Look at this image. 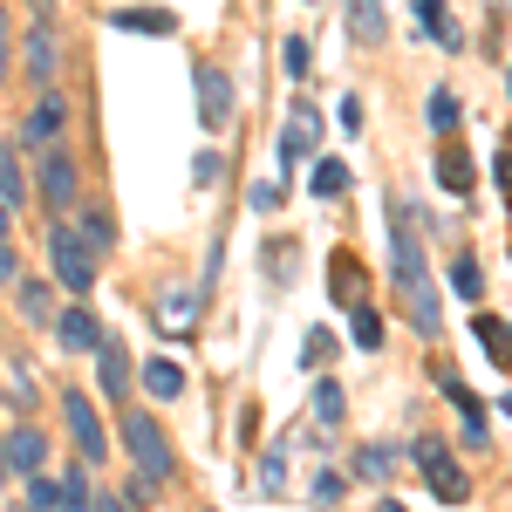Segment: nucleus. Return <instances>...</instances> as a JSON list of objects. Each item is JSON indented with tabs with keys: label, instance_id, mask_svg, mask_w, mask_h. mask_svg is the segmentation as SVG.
Here are the masks:
<instances>
[{
	"label": "nucleus",
	"instance_id": "obj_1",
	"mask_svg": "<svg viewBox=\"0 0 512 512\" xmlns=\"http://www.w3.org/2000/svg\"><path fill=\"white\" fill-rule=\"evenodd\" d=\"M390 267H396V294L410 308V328L437 342L444 335V308H437V287H431V267H424V239H417V212H396L390 219Z\"/></svg>",
	"mask_w": 512,
	"mask_h": 512
},
{
	"label": "nucleus",
	"instance_id": "obj_2",
	"mask_svg": "<svg viewBox=\"0 0 512 512\" xmlns=\"http://www.w3.org/2000/svg\"><path fill=\"white\" fill-rule=\"evenodd\" d=\"M123 444H130V458H137V478L144 485H164L171 478V444H164V431H158V417H123Z\"/></svg>",
	"mask_w": 512,
	"mask_h": 512
},
{
	"label": "nucleus",
	"instance_id": "obj_3",
	"mask_svg": "<svg viewBox=\"0 0 512 512\" xmlns=\"http://www.w3.org/2000/svg\"><path fill=\"white\" fill-rule=\"evenodd\" d=\"M48 260H55V280H62L69 294H89V287H96V253L82 246L76 226H55V233H48Z\"/></svg>",
	"mask_w": 512,
	"mask_h": 512
},
{
	"label": "nucleus",
	"instance_id": "obj_4",
	"mask_svg": "<svg viewBox=\"0 0 512 512\" xmlns=\"http://www.w3.org/2000/svg\"><path fill=\"white\" fill-rule=\"evenodd\" d=\"M417 472L431 478V492L444 499V506H465L472 499V478H465V465L437 444V437H417Z\"/></svg>",
	"mask_w": 512,
	"mask_h": 512
},
{
	"label": "nucleus",
	"instance_id": "obj_5",
	"mask_svg": "<svg viewBox=\"0 0 512 512\" xmlns=\"http://www.w3.org/2000/svg\"><path fill=\"white\" fill-rule=\"evenodd\" d=\"M62 417H69V437H76V451L89 458V465H103V458H110V431H103L96 403H89L82 390H69V396H62Z\"/></svg>",
	"mask_w": 512,
	"mask_h": 512
},
{
	"label": "nucleus",
	"instance_id": "obj_6",
	"mask_svg": "<svg viewBox=\"0 0 512 512\" xmlns=\"http://www.w3.org/2000/svg\"><path fill=\"white\" fill-rule=\"evenodd\" d=\"M35 7V35H28V76L55 82V0H28Z\"/></svg>",
	"mask_w": 512,
	"mask_h": 512
},
{
	"label": "nucleus",
	"instance_id": "obj_7",
	"mask_svg": "<svg viewBox=\"0 0 512 512\" xmlns=\"http://www.w3.org/2000/svg\"><path fill=\"white\" fill-rule=\"evenodd\" d=\"M198 117L212 123H233V76L226 69H198Z\"/></svg>",
	"mask_w": 512,
	"mask_h": 512
},
{
	"label": "nucleus",
	"instance_id": "obj_8",
	"mask_svg": "<svg viewBox=\"0 0 512 512\" xmlns=\"http://www.w3.org/2000/svg\"><path fill=\"white\" fill-rule=\"evenodd\" d=\"M41 198H48V212H69V198H76V158L69 151L41 158Z\"/></svg>",
	"mask_w": 512,
	"mask_h": 512
},
{
	"label": "nucleus",
	"instance_id": "obj_9",
	"mask_svg": "<svg viewBox=\"0 0 512 512\" xmlns=\"http://www.w3.org/2000/svg\"><path fill=\"white\" fill-rule=\"evenodd\" d=\"M315 144H321V117L308 110V103H294V110H287V130H280V164L308 158Z\"/></svg>",
	"mask_w": 512,
	"mask_h": 512
},
{
	"label": "nucleus",
	"instance_id": "obj_10",
	"mask_svg": "<svg viewBox=\"0 0 512 512\" xmlns=\"http://www.w3.org/2000/svg\"><path fill=\"white\" fill-rule=\"evenodd\" d=\"M55 342L69 355H96V342H103V328H96V315H82V308H69V315H55Z\"/></svg>",
	"mask_w": 512,
	"mask_h": 512
},
{
	"label": "nucleus",
	"instance_id": "obj_11",
	"mask_svg": "<svg viewBox=\"0 0 512 512\" xmlns=\"http://www.w3.org/2000/svg\"><path fill=\"white\" fill-rule=\"evenodd\" d=\"M0 458H7V465H14V472H21V478H35L41 465H48V437H41V431H28V424H21V431L7 437V451H0Z\"/></svg>",
	"mask_w": 512,
	"mask_h": 512
},
{
	"label": "nucleus",
	"instance_id": "obj_12",
	"mask_svg": "<svg viewBox=\"0 0 512 512\" xmlns=\"http://www.w3.org/2000/svg\"><path fill=\"white\" fill-rule=\"evenodd\" d=\"M417 21H424V35L437 41V48H458V21H451V14H444V0H417Z\"/></svg>",
	"mask_w": 512,
	"mask_h": 512
},
{
	"label": "nucleus",
	"instance_id": "obj_13",
	"mask_svg": "<svg viewBox=\"0 0 512 512\" xmlns=\"http://www.w3.org/2000/svg\"><path fill=\"white\" fill-rule=\"evenodd\" d=\"M328 294L349 301V308H362V267H355L349 253H335V267H328Z\"/></svg>",
	"mask_w": 512,
	"mask_h": 512
},
{
	"label": "nucleus",
	"instance_id": "obj_14",
	"mask_svg": "<svg viewBox=\"0 0 512 512\" xmlns=\"http://www.w3.org/2000/svg\"><path fill=\"white\" fill-rule=\"evenodd\" d=\"M96 362H103V390H110V396L130 390V355H123L117 342H96Z\"/></svg>",
	"mask_w": 512,
	"mask_h": 512
},
{
	"label": "nucleus",
	"instance_id": "obj_15",
	"mask_svg": "<svg viewBox=\"0 0 512 512\" xmlns=\"http://www.w3.org/2000/svg\"><path fill=\"white\" fill-rule=\"evenodd\" d=\"M110 28H130V35H164V28H171V14H158V7H117V14H110Z\"/></svg>",
	"mask_w": 512,
	"mask_h": 512
},
{
	"label": "nucleus",
	"instance_id": "obj_16",
	"mask_svg": "<svg viewBox=\"0 0 512 512\" xmlns=\"http://www.w3.org/2000/svg\"><path fill=\"white\" fill-rule=\"evenodd\" d=\"M349 35L355 41H383V0H349Z\"/></svg>",
	"mask_w": 512,
	"mask_h": 512
},
{
	"label": "nucleus",
	"instance_id": "obj_17",
	"mask_svg": "<svg viewBox=\"0 0 512 512\" xmlns=\"http://www.w3.org/2000/svg\"><path fill=\"white\" fill-rule=\"evenodd\" d=\"M55 130H62V103H55V96H41V103H35V117H28V130H21V137H28V144H55Z\"/></svg>",
	"mask_w": 512,
	"mask_h": 512
},
{
	"label": "nucleus",
	"instance_id": "obj_18",
	"mask_svg": "<svg viewBox=\"0 0 512 512\" xmlns=\"http://www.w3.org/2000/svg\"><path fill=\"white\" fill-rule=\"evenodd\" d=\"M144 390L158 396V403H171V396L185 390V369H178V362H151V369H144Z\"/></svg>",
	"mask_w": 512,
	"mask_h": 512
},
{
	"label": "nucleus",
	"instance_id": "obj_19",
	"mask_svg": "<svg viewBox=\"0 0 512 512\" xmlns=\"http://www.w3.org/2000/svg\"><path fill=\"white\" fill-rule=\"evenodd\" d=\"M478 342H485V355H492L499 369H506V362H512V328H506V321L478 315Z\"/></svg>",
	"mask_w": 512,
	"mask_h": 512
},
{
	"label": "nucleus",
	"instance_id": "obj_20",
	"mask_svg": "<svg viewBox=\"0 0 512 512\" xmlns=\"http://www.w3.org/2000/svg\"><path fill=\"white\" fill-rule=\"evenodd\" d=\"M437 185H444V192H472V164H465V151H444V158H437Z\"/></svg>",
	"mask_w": 512,
	"mask_h": 512
},
{
	"label": "nucleus",
	"instance_id": "obj_21",
	"mask_svg": "<svg viewBox=\"0 0 512 512\" xmlns=\"http://www.w3.org/2000/svg\"><path fill=\"white\" fill-rule=\"evenodd\" d=\"M431 130H437V137L458 130V96H451V89H431Z\"/></svg>",
	"mask_w": 512,
	"mask_h": 512
},
{
	"label": "nucleus",
	"instance_id": "obj_22",
	"mask_svg": "<svg viewBox=\"0 0 512 512\" xmlns=\"http://www.w3.org/2000/svg\"><path fill=\"white\" fill-rule=\"evenodd\" d=\"M192 294H171V301H164V335H185V321H192Z\"/></svg>",
	"mask_w": 512,
	"mask_h": 512
},
{
	"label": "nucleus",
	"instance_id": "obj_23",
	"mask_svg": "<svg viewBox=\"0 0 512 512\" xmlns=\"http://www.w3.org/2000/svg\"><path fill=\"white\" fill-rule=\"evenodd\" d=\"M355 349H383V321L369 308H355Z\"/></svg>",
	"mask_w": 512,
	"mask_h": 512
},
{
	"label": "nucleus",
	"instance_id": "obj_24",
	"mask_svg": "<svg viewBox=\"0 0 512 512\" xmlns=\"http://www.w3.org/2000/svg\"><path fill=\"white\" fill-rule=\"evenodd\" d=\"M21 274V260H14V226H7V205H0V280Z\"/></svg>",
	"mask_w": 512,
	"mask_h": 512
},
{
	"label": "nucleus",
	"instance_id": "obj_25",
	"mask_svg": "<svg viewBox=\"0 0 512 512\" xmlns=\"http://www.w3.org/2000/svg\"><path fill=\"white\" fill-rule=\"evenodd\" d=\"M315 192H321V198L349 192V164H321V171H315Z\"/></svg>",
	"mask_w": 512,
	"mask_h": 512
},
{
	"label": "nucleus",
	"instance_id": "obj_26",
	"mask_svg": "<svg viewBox=\"0 0 512 512\" xmlns=\"http://www.w3.org/2000/svg\"><path fill=\"white\" fill-rule=\"evenodd\" d=\"M82 246H89V253H96V246H110V219H103V212H82Z\"/></svg>",
	"mask_w": 512,
	"mask_h": 512
},
{
	"label": "nucleus",
	"instance_id": "obj_27",
	"mask_svg": "<svg viewBox=\"0 0 512 512\" xmlns=\"http://www.w3.org/2000/svg\"><path fill=\"white\" fill-rule=\"evenodd\" d=\"M21 205V164H14V151H0V205Z\"/></svg>",
	"mask_w": 512,
	"mask_h": 512
},
{
	"label": "nucleus",
	"instance_id": "obj_28",
	"mask_svg": "<svg viewBox=\"0 0 512 512\" xmlns=\"http://www.w3.org/2000/svg\"><path fill=\"white\" fill-rule=\"evenodd\" d=\"M28 506H35V512H55V506H62V485H48V478L35 472V485H28Z\"/></svg>",
	"mask_w": 512,
	"mask_h": 512
},
{
	"label": "nucleus",
	"instance_id": "obj_29",
	"mask_svg": "<svg viewBox=\"0 0 512 512\" xmlns=\"http://www.w3.org/2000/svg\"><path fill=\"white\" fill-rule=\"evenodd\" d=\"M451 287H458L465 301H478V287H485V280H478V260H458V267H451Z\"/></svg>",
	"mask_w": 512,
	"mask_h": 512
},
{
	"label": "nucleus",
	"instance_id": "obj_30",
	"mask_svg": "<svg viewBox=\"0 0 512 512\" xmlns=\"http://www.w3.org/2000/svg\"><path fill=\"white\" fill-rule=\"evenodd\" d=\"M315 417H321V424L342 417V390H335V383H321V390H315Z\"/></svg>",
	"mask_w": 512,
	"mask_h": 512
},
{
	"label": "nucleus",
	"instance_id": "obj_31",
	"mask_svg": "<svg viewBox=\"0 0 512 512\" xmlns=\"http://www.w3.org/2000/svg\"><path fill=\"white\" fill-rule=\"evenodd\" d=\"M55 512H89V485H82V478H69V485H62V506Z\"/></svg>",
	"mask_w": 512,
	"mask_h": 512
},
{
	"label": "nucleus",
	"instance_id": "obj_32",
	"mask_svg": "<svg viewBox=\"0 0 512 512\" xmlns=\"http://www.w3.org/2000/svg\"><path fill=\"white\" fill-rule=\"evenodd\" d=\"M287 76H308V41L287 35Z\"/></svg>",
	"mask_w": 512,
	"mask_h": 512
},
{
	"label": "nucleus",
	"instance_id": "obj_33",
	"mask_svg": "<svg viewBox=\"0 0 512 512\" xmlns=\"http://www.w3.org/2000/svg\"><path fill=\"white\" fill-rule=\"evenodd\" d=\"M7 403H21V410L35 403V383H28V369H14V383H7Z\"/></svg>",
	"mask_w": 512,
	"mask_h": 512
},
{
	"label": "nucleus",
	"instance_id": "obj_34",
	"mask_svg": "<svg viewBox=\"0 0 512 512\" xmlns=\"http://www.w3.org/2000/svg\"><path fill=\"white\" fill-rule=\"evenodd\" d=\"M499 192H506V205H512V151L499 158Z\"/></svg>",
	"mask_w": 512,
	"mask_h": 512
},
{
	"label": "nucleus",
	"instance_id": "obj_35",
	"mask_svg": "<svg viewBox=\"0 0 512 512\" xmlns=\"http://www.w3.org/2000/svg\"><path fill=\"white\" fill-rule=\"evenodd\" d=\"M7 55H14V48H7V14H0V76H7Z\"/></svg>",
	"mask_w": 512,
	"mask_h": 512
},
{
	"label": "nucleus",
	"instance_id": "obj_36",
	"mask_svg": "<svg viewBox=\"0 0 512 512\" xmlns=\"http://www.w3.org/2000/svg\"><path fill=\"white\" fill-rule=\"evenodd\" d=\"M96 512H130V506H123V499H96Z\"/></svg>",
	"mask_w": 512,
	"mask_h": 512
},
{
	"label": "nucleus",
	"instance_id": "obj_37",
	"mask_svg": "<svg viewBox=\"0 0 512 512\" xmlns=\"http://www.w3.org/2000/svg\"><path fill=\"white\" fill-rule=\"evenodd\" d=\"M506 417H512V396H506Z\"/></svg>",
	"mask_w": 512,
	"mask_h": 512
},
{
	"label": "nucleus",
	"instance_id": "obj_38",
	"mask_svg": "<svg viewBox=\"0 0 512 512\" xmlns=\"http://www.w3.org/2000/svg\"><path fill=\"white\" fill-rule=\"evenodd\" d=\"M0 472H7V458H0Z\"/></svg>",
	"mask_w": 512,
	"mask_h": 512
},
{
	"label": "nucleus",
	"instance_id": "obj_39",
	"mask_svg": "<svg viewBox=\"0 0 512 512\" xmlns=\"http://www.w3.org/2000/svg\"><path fill=\"white\" fill-rule=\"evenodd\" d=\"M21 512H35V506H21Z\"/></svg>",
	"mask_w": 512,
	"mask_h": 512
}]
</instances>
